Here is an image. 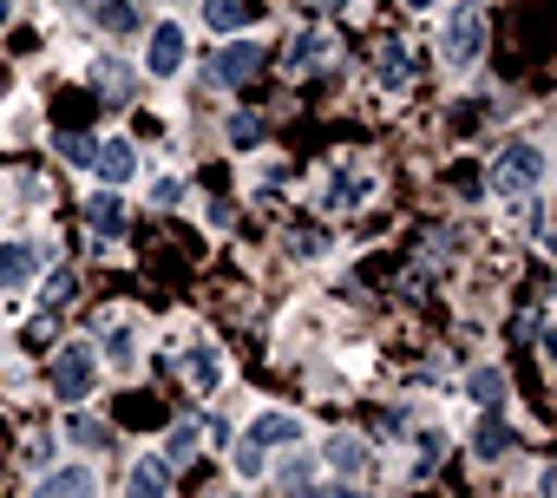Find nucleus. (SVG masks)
Here are the masks:
<instances>
[{
  "instance_id": "obj_13",
  "label": "nucleus",
  "mask_w": 557,
  "mask_h": 498,
  "mask_svg": "<svg viewBox=\"0 0 557 498\" xmlns=\"http://www.w3.org/2000/svg\"><path fill=\"white\" fill-rule=\"evenodd\" d=\"M197 446H203V426H197V420H177V426H171V439H164V465H184Z\"/></svg>"
},
{
  "instance_id": "obj_15",
  "label": "nucleus",
  "mask_w": 557,
  "mask_h": 498,
  "mask_svg": "<svg viewBox=\"0 0 557 498\" xmlns=\"http://www.w3.org/2000/svg\"><path fill=\"white\" fill-rule=\"evenodd\" d=\"M407 79H413L407 47H387V53H381V92H407Z\"/></svg>"
},
{
  "instance_id": "obj_12",
  "label": "nucleus",
  "mask_w": 557,
  "mask_h": 498,
  "mask_svg": "<svg viewBox=\"0 0 557 498\" xmlns=\"http://www.w3.org/2000/svg\"><path fill=\"white\" fill-rule=\"evenodd\" d=\"M184 381H190L197 394H216V381H223L216 354H210V348H190V354H184Z\"/></svg>"
},
{
  "instance_id": "obj_10",
  "label": "nucleus",
  "mask_w": 557,
  "mask_h": 498,
  "mask_svg": "<svg viewBox=\"0 0 557 498\" xmlns=\"http://www.w3.org/2000/svg\"><path fill=\"white\" fill-rule=\"evenodd\" d=\"M256 66H262V47H256V40H230V47H223V60H216V73H223L230 86H243Z\"/></svg>"
},
{
  "instance_id": "obj_14",
  "label": "nucleus",
  "mask_w": 557,
  "mask_h": 498,
  "mask_svg": "<svg viewBox=\"0 0 557 498\" xmlns=\"http://www.w3.org/2000/svg\"><path fill=\"white\" fill-rule=\"evenodd\" d=\"M322 53H329V47H322L315 34H296V40L283 47V66H289V73H309V66H322Z\"/></svg>"
},
{
  "instance_id": "obj_5",
  "label": "nucleus",
  "mask_w": 557,
  "mask_h": 498,
  "mask_svg": "<svg viewBox=\"0 0 557 498\" xmlns=\"http://www.w3.org/2000/svg\"><path fill=\"white\" fill-rule=\"evenodd\" d=\"M40 263H47V249H34V242H8V249H0V283L21 289V283L40 276Z\"/></svg>"
},
{
  "instance_id": "obj_3",
  "label": "nucleus",
  "mask_w": 557,
  "mask_h": 498,
  "mask_svg": "<svg viewBox=\"0 0 557 498\" xmlns=\"http://www.w3.org/2000/svg\"><path fill=\"white\" fill-rule=\"evenodd\" d=\"M92 381H99L92 348H86V341L60 348V361H53V387H60V400H86V394H92Z\"/></svg>"
},
{
  "instance_id": "obj_27",
  "label": "nucleus",
  "mask_w": 557,
  "mask_h": 498,
  "mask_svg": "<svg viewBox=\"0 0 557 498\" xmlns=\"http://www.w3.org/2000/svg\"><path fill=\"white\" fill-rule=\"evenodd\" d=\"M177 197H184V184H177V177H158V184H151V203H158V210H171Z\"/></svg>"
},
{
  "instance_id": "obj_6",
  "label": "nucleus",
  "mask_w": 557,
  "mask_h": 498,
  "mask_svg": "<svg viewBox=\"0 0 557 498\" xmlns=\"http://www.w3.org/2000/svg\"><path fill=\"white\" fill-rule=\"evenodd\" d=\"M92 171H99L106 184H125V177L138 171V151H132V138H106V145L92 151Z\"/></svg>"
},
{
  "instance_id": "obj_2",
  "label": "nucleus",
  "mask_w": 557,
  "mask_h": 498,
  "mask_svg": "<svg viewBox=\"0 0 557 498\" xmlns=\"http://www.w3.org/2000/svg\"><path fill=\"white\" fill-rule=\"evenodd\" d=\"M537 177H544V151L537 145H505L498 164H492V190L498 197H524Z\"/></svg>"
},
{
  "instance_id": "obj_26",
  "label": "nucleus",
  "mask_w": 557,
  "mask_h": 498,
  "mask_svg": "<svg viewBox=\"0 0 557 498\" xmlns=\"http://www.w3.org/2000/svg\"><path fill=\"white\" fill-rule=\"evenodd\" d=\"M466 387H472V400H498V394H505V374H498V368H479Z\"/></svg>"
},
{
  "instance_id": "obj_1",
  "label": "nucleus",
  "mask_w": 557,
  "mask_h": 498,
  "mask_svg": "<svg viewBox=\"0 0 557 498\" xmlns=\"http://www.w3.org/2000/svg\"><path fill=\"white\" fill-rule=\"evenodd\" d=\"M485 53V14L479 8H453L446 27H440V60L446 66H472Z\"/></svg>"
},
{
  "instance_id": "obj_22",
  "label": "nucleus",
  "mask_w": 557,
  "mask_h": 498,
  "mask_svg": "<svg viewBox=\"0 0 557 498\" xmlns=\"http://www.w3.org/2000/svg\"><path fill=\"white\" fill-rule=\"evenodd\" d=\"M53 145H60V158H66V164H92V151H99V138H79V132H60Z\"/></svg>"
},
{
  "instance_id": "obj_32",
  "label": "nucleus",
  "mask_w": 557,
  "mask_h": 498,
  "mask_svg": "<svg viewBox=\"0 0 557 498\" xmlns=\"http://www.w3.org/2000/svg\"><path fill=\"white\" fill-rule=\"evenodd\" d=\"M413 8H433V0H413Z\"/></svg>"
},
{
  "instance_id": "obj_11",
  "label": "nucleus",
  "mask_w": 557,
  "mask_h": 498,
  "mask_svg": "<svg viewBox=\"0 0 557 498\" xmlns=\"http://www.w3.org/2000/svg\"><path fill=\"white\" fill-rule=\"evenodd\" d=\"M34 498H92V472H86V465H66V472L40 478V491H34Z\"/></svg>"
},
{
  "instance_id": "obj_8",
  "label": "nucleus",
  "mask_w": 557,
  "mask_h": 498,
  "mask_svg": "<svg viewBox=\"0 0 557 498\" xmlns=\"http://www.w3.org/2000/svg\"><path fill=\"white\" fill-rule=\"evenodd\" d=\"M329 472H342V478H361V472H368V439H355V433H335V439H329Z\"/></svg>"
},
{
  "instance_id": "obj_17",
  "label": "nucleus",
  "mask_w": 557,
  "mask_h": 498,
  "mask_svg": "<svg viewBox=\"0 0 557 498\" xmlns=\"http://www.w3.org/2000/svg\"><path fill=\"white\" fill-rule=\"evenodd\" d=\"M86 216H92V229H99V236H112V229H119V223H125V203H119V197H112V190H99V197H92V203H86Z\"/></svg>"
},
{
  "instance_id": "obj_18",
  "label": "nucleus",
  "mask_w": 557,
  "mask_h": 498,
  "mask_svg": "<svg viewBox=\"0 0 557 498\" xmlns=\"http://www.w3.org/2000/svg\"><path fill=\"white\" fill-rule=\"evenodd\" d=\"M66 439H73V446H86V452H99V446L112 439V426H106V420H86V413H73V420H66Z\"/></svg>"
},
{
  "instance_id": "obj_7",
  "label": "nucleus",
  "mask_w": 557,
  "mask_h": 498,
  "mask_svg": "<svg viewBox=\"0 0 557 498\" xmlns=\"http://www.w3.org/2000/svg\"><path fill=\"white\" fill-rule=\"evenodd\" d=\"M125 498H171V465L164 459H138L125 478Z\"/></svg>"
},
{
  "instance_id": "obj_30",
  "label": "nucleus",
  "mask_w": 557,
  "mask_h": 498,
  "mask_svg": "<svg viewBox=\"0 0 557 498\" xmlns=\"http://www.w3.org/2000/svg\"><path fill=\"white\" fill-rule=\"evenodd\" d=\"M302 8H348V0H302Z\"/></svg>"
},
{
  "instance_id": "obj_9",
  "label": "nucleus",
  "mask_w": 557,
  "mask_h": 498,
  "mask_svg": "<svg viewBox=\"0 0 557 498\" xmlns=\"http://www.w3.org/2000/svg\"><path fill=\"white\" fill-rule=\"evenodd\" d=\"M249 439H256V446H296V439H302V420H296V413H256Z\"/></svg>"
},
{
  "instance_id": "obj_24",
  "label": "nucleus",
  "mask_w": 557,
  "mask_h": 498,
  "mask_svg": "<svg viewBox=\"0 0 557 498\" xmlns=\"http://www.w3.org/2000/svg\"><path fill=\"white\" fill-rule=\"evenodd\" d=\"M289 249H296V257H322L329 242H322V229H315V223H296V229H289Z\"/></svg>"
},
{
  "instance_id": "obj_23",
  "label": "nucleus",
  "mask_w": 557,
  "mask_h": 498,
  "mask_svg": "<svg viewBox=\"0 0 557 498\" xmlns=\"http://www.w3.org/2000/svg\"><path fill=\"white\" fill-rule=\"evenodd\" d=\"M230 465H236V478H256V472H262V446H256V439H236Z\"/></svg>"
},
{
  "instance_id": "obj_4",
  "label": "nucleus",
  "mask_w": 557,
  "mask_h": 498,
  "mask_svg": "<svg viewBox=\"0 0 557 498\" xmlns=\"http://www.w3.org/2000/svg\"><path fill=\"white\" fill-rule=\"evenodd\" d=\"M145 66L158 73V79H171L177 66H184V27H151V47H145Z\"/></svg>"
},
{
  "instance_id": "obj_25",
  "label": "nucleus",
  "mask_w": 557,
  "mask_h": 498,
  "mask_svg": "<svg viewBox=\"0 0 557 498\" xmlns=\"http://www.w3.org/2000/svg\"><path fill=\"white\" fill-rule=\"evenodd\" d=\"M40 302H47V309L60 315V309L73 302V276H66V270H60V276H47V289H40Z\"/></svg>"
},
{
  "instance_id": "obj_29",
  "label": "nucleus",
  "mask_w": 557,
  "mask_h": 498,
  "mask_svg": "<svg viewBox=\"0 0 557 498\" xmlns=\"http://www.w3.org/2000/svg\"><path fill=\"white\" fill-rule=\"evenodd\" d=\"M112 361L132 368V328H112Z\"/></svg>"
},
{
  "instance_id": "obj_20",
  "label": "nucleus",
  "mask_w": 557,
  "mask_h": 498,
  "mask_svg": "<svg viewBox=\"0 0 557 498\" xmlns=\"http://www.w3.org/2000/svg\"><path fill=\"white\" fill-rule=\"evenodd\" d=\"M203 27L236 34V27H243V0H203Z\"/></svg>"
},
{
  "instance_id": "obj_16",
  "label": "nucleus",
  "mask_w": 557,
  "mask_h": 498,
  "mask_svg": "<svg viewBox=\"0 0 557 498\" xmlns=\"http://www.w3.org/2000/svg\"><path fill=\"white\" fill-rule=\"evenodd\" d=\"M92 79H99V92L119 105V99H132V66H119V60H99L92 66Z\"/></svg>"
},
{
  "instance_id": "obj_28",
  "label": "nucleus",
  "mask_w": 557,
  "mask_h": 498,
  "mask_svg": "<svg viewBox=\"0 0 557 498\" xmlns=\"http://www.w3.org/2000/svg\"><path fill=\"white\" fill-rule=\"evenodd\" d=\"M230 138H236V145H256V138H262V125H256V119H230Z\"/></svg>"
},
{
  "instance_id": "obj_19",
  "label": "nucleus",
  "mask_w": 557,
  "mask_h": 498,
  "mask_svg": "<svg viewBox=\"0 0 557 498\" xmlns=\"http://www.w3.org/2000/svg\"><path fill=\"white\" fill-rule=\"evenodd\" d=\"M472 446H479V459H498V452H511V426L505 420H479Z\"/></svg>"
},
{
  "instance_id": "obj_21",
  "label": "nucleus",
  "mask_w": 557,
  "mask_h": 498,
  "mask_svg": "<svg viewBox=\"0 0 557 498\" xmlns=\"http://www.w3.org/2000/svg\"><path fill=\"white\" fill-rule=\"evenodd\" d=\"M329 203H335V210H355V203H368V177H361V171H355V177L342 171V177H335V197H329Z\"/></svg>"
},
{
  "instance_id": "obj_31",
  "label": "nucleus",
  "mask_w": 557,
  "mask_h": 498,
  "mask_svg": "<svg viewBox=\"0 0 557 498\" xmlns=\"http://www.w3.org/2000/svg\"><path fill=\"white\" fill-rule=\"evenodd\" d=\"M0 27H8V0H0Z\"/></svg>"
}]
</instances>
